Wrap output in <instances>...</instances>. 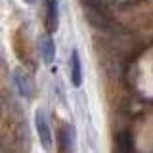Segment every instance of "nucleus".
<instances>
[{"mask_svg":"<svg viewBox=\"0 0 153 153\" xmlns=\"http://www.w3.org/2000/svg\"><path fill=\"white\" fill-rule=\"evenodd\" d=\"M35 124H36V132H38V140H40L42 147L44 149H50L52 147V130L48 126V119L42 109H36L35 113Z\"/></svg>","mask_w":153,"mask_h":153,"instance_id":"1","label":"nucleus"},{"mask_svg":"<svg viewBox=\"0 0 153 153\" xmlns=\"http://www.w3.org/2000/svg\"><path fill=\"white\" fill-rule=\"evenodd\" d=\"M12 79H13V86H16L17 94L21 96V98H31V94H33V84H31L29 75L25 73V69L16 67V69H13V73H12Z\"/></svg>","mask_w":153,"mask_h":153,"instance_id":"2","label":"nucleus"},{"mask_svg":"<svg viewBox=\"0 0 153 153\" xmlns=\"http://www.w3.org/2000/svg\"><path fill=\"white\" fill-rule=\"evenodd\" d=\"M38 50H40V57H42V61H44L46 65L54 63V59H56V44H54V40H52L50 35H44L40 38Z\"/></svg>","mask_w":153,"mask_h":153,"instance_id":"3","label":"nucleus"},{"mask_svg":"<svg viewBox=\"0 0 153 153\" xmlns=\"http://www.w3.org/2000/svg\"><path fill=\"white\" fill-rule=\"evenodd\" d=\"M69 65H71V84L75 88H79L82 84V63H80V56L76 52V48L71 50V59H69Z\"/></svg>","mask_w":153,"mask_h":153,"instance_id":"4","label":"nucleus"},{"mask_svg":"<svg viewBox=\"0 0 153 153\" xmlns=\"http://www.w3.org/2000/svg\"><path fill=\"white\" fill-rule=\"evenodd\" d=\"M46 27L50 33H54L59 25V4L57 0H46Z\"/></svg>","mask_w":153,"mask_h":153,"instance_id":"5","label":"nucleus"},{"mask_svg":"<svg viewBox=\"0 0 153 153\" xmlns=\"http://www.w3.org/2000/svg\"><path fill=\"white\" fill-rule=\"evenodd\" d=\"M117 143H119V149L121 153H130L132 151V136L128 132H121L117 136Z\"/></svg>","mask_w":153,"mask_h":153,"instance_id":"6","label":"nucleus"},{"mask_svg":"<svg viewBox=\"0 0 153 153\" xmlns=\"http://www.w3.org/2000/svg\"><path fill=\"white\" fill-rule=\"evenodd\" d=\"M59 140H61V147L69 153L71 147H73V132H71V128H63V130H59Z\"/></svg>","mask_w":153,"mask_h":153,"instance_id":"7","label":"nucleus"},{"mask_svg":"<svg viewBox=\"0 0 153 153\" xmlns=\"http://www.w3.org/2000/svg\"><path fill=\"white\" fill-rule=\"evenodd\" d=\"M86 2H88L90 6H96V2H98V0H86Z\"/></svg>","mask_w":153,"mask_h":153,"instance_id":"8","label":"nucleus"},{"mask_svg":"<svg viewBox=\"0 0 153 153\" xmlns=\"http://www.w3.org/2000/svg\"><path fill=\"white\" fill-rule=\"evenodd\" d=\"M23 2H25V4H35L36 0H23Z\"/></svg>","mask_w":153,"mask_h":153,"instance_id":"9","label":"nucleus"}]
</instances>
